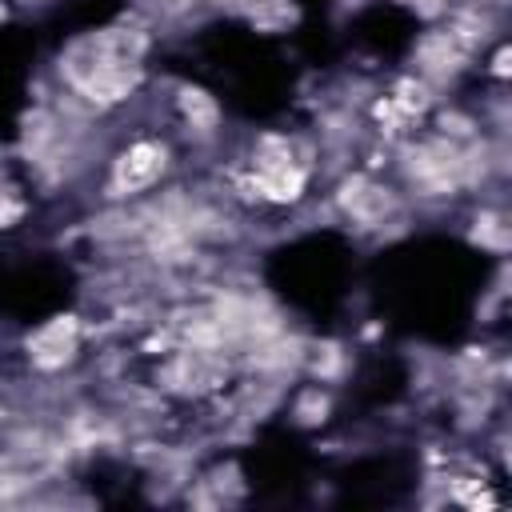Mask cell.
<instances>
[{
  "instance_id": "1",
  "label": "cell",
  "mask_w": 512,
  "mask_h": 512,
  "mask_svg": "<svg viewBox=\"0 0 512 512\" xmlns=\"http://www.w3.org/2000/svg\"><path fill=\"white\" fill-rule=\"evenodd\" d=\"M272 148H276V152H264V156L256 160V188H260V196H268V200H276V204H288V200H296V196L304 192V172H300V164L288 156L284 144L272 140Z\"/></svg>"
},
{
  "instance_id": "2",
  "label": "cell",
  "mask_w": 512,
  "mask_h": 512,
  "mask_svg": "<svg viewBox=\"0 0 512 512\" xmlns=\"http://www.w3.org/2000/svg\"><path fill=\"white\" fill-rule=\"evenodd\" d=\"M76 344H80L76 320H72V316H56V320L40 324V328L28 336V356H32L36 368H48V372H52V368H64V364L72 360Z\"/></svg>"
},
{
  "instance_id": "3",
  "label": "cell",
  "mask_w": 512,
  "mask_h": 512,
  "mask_svg": "<svg viewBox=\"0 0 512 512\" xmlns=\"http://www.w3.org/2000/svg\"><path fill=\"white\" fill-rule=\"evenodd\" d=\"M160 172H164V148L152 144V140H140V144H132V148L116 160L112 188H116V192H140V188H148Z\"/></svg>"
},
{
  "instance_id": "4",
  "label": "cell",
  "mask_w": 512,
  "mask_h": 512,
  "mask_svg": "<svg viewBox=\"0 0 512 512\" xmlns=\"http://www.w3.org/2000/svg\"><path fill=\"white\" fill-rule=\"evenodd\" d=\"M180 104H184V116L192 120V124H216V104H212V96L208 92H200V88H184L180 92Z\"/></svg>"
}]
</instances>
